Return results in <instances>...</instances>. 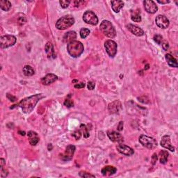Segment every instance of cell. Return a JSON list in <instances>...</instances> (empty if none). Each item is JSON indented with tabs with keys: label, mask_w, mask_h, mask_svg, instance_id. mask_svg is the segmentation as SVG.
<instances>
[{
	"label": "cell",
	"mask_w": 178,
	"mask_h": 178,
	"mask_svg": "<svg viewBox=\"0 0 178 178\" xmlns=\"http://www.w3.org/2000/svg\"><path fill=\"white\" fill-rule=\"evenodd\" d=\"M45 96L42 94H36L22 100L17 105L20 107L24 114H29L34 110L36 104L42 99Z\"/></svg>",
	"instance_id": "6da1fadb"
},
{
	"label": "cell",
	"mask_w": 178,
	"mask_h": 178,
	"mask_svg": "<svg viewBox=\"0 0 178 178\" xmlns=\"http://www.w3.org/2000/svg\"><path fill=\"white\" fill-rule=\"evenodd\" d=\"M67 50L71 56L77 58L82 54L84 50V48L81 42L77 41V40H73L67 44Z\"/></svg>",
	"instance_id": "7a4b0ae2"
},
{
	"label": "cell",
	"mask_w": 178,
	"mask_h": 178,
	"mask_svg": "<svg viewBox=\"0 0 178 178\" xmlns=\"http://www.w3.org/2000/svg\"><path fill=\"white\" fill-rule=\"evenodd\" d=\"M100 31L106 37L114 38L116 36V31L111 22L104 20L101 22L100 26Z\"/></svg>",
	"instance_id": "3957f363"
},
{
	"label": "cell",
	"mask_w": 178,
	"mask_h": 178,
	"mask_svg": "<svg viewBox=\"0 0 178 178\" xmlns=\"http://www.w3.org/2000/svg\"><path fill=\"white\" fill-rule=\"evenodd\" d=\"M75 23V19L72 15H65L57 20L56 22V28L59 30H65L70 27Z\"/></svg>",
	"instance_id": "277c9868"
},
{
	"label": "cell",
	"mask_w": 178,
	"mask_h": 178,
	"mask_svg": "<svg viewBox=\"0 0 178 178\" xmlns=\"http://www.w3.org/2000/svg\"><path fill=\"white\" fill-rule=\"evenodd\" d=\"M139 142L143 146L148 149H154L157 147V141L152 137L146 136V135H141L139 137Z\"/></svg>",
	"instance_id": "5b68a950"
},
{
	"label": "cell",
	"mask_w": 178,
	"mask_h": 178,
	"mask_svg": "<svg viewBox=\"0 0 178 178\" xmlns=\"http://www.w3.org/2000/svg\"><path fill=\"white\" fill-rule=\"evenodd\" d=\"M16 38L12 35H6L0 38V46L2 49L13 46L16 42Z\"/></svg>",
	"instance_id": "8992f818"
},
{
	"label": "cell",
	"mask_w": 178,
	"mask_h": 178,
	"mask_svg": "<svg viewBox=\"0 0 178 178\" xmlns=\"http://www.w3.org/2000/svg\"><path fill=\"white\" fill-rule=\"evenodd\" d=\"M104 48L110 57H114L117 53V44L112 40H108L104 42Z\"/></svg>",
	"instance_id": "52a82bcc"
},
{
	"label": "cell",
	"mask_w": 178,
	"mask_h": 178,
	"mask_svg": "<svg viewBox=\"0 0 178 178\" xmlns=\"http://www.w3.org/2000/svg\"><path fill=\"white\" fill-rule=\"evenodd\" d=\"M83 20L86 23L91 24V25H96L98 23L97 15L91 11H87L84 13Z\"/></svg>",
	"instance_id": "ba28073f"
},
{
	"label": "cell",
	"mask_w": 178,
	"mask_h": 178,
	"mask_svg": "<svg viewBox=\"0 0 178 178\" xmlns=\"http://www.w3.org/2000/svg\"><path fill=\"white\" fill-rule=\"evenodd\" d=\"M144 8L146 11L148 13H155L158 10V7L156 5V3L152 0H147V1H144Z\"/></svg>",
	"instance_id": "9c48e42d"
},
{
	"label": "cell",
	"mask_w": 178,
	"mask_h": 178,
	"mask_svg": "<svg viewBox=\"0 0 178 178\" xmlns=\"http://www.w3.org/2000/svg\"><path fill=\"white\" fill-rule=\"evenodd\" d=\"M108 109L110 114H117L121 111L122 109V104L119 100H115V101L112 102L111 103L109 104L108 106Z\"/></svg>",
	"instance_id": "30bf717a"
},
{
	"label": "cell",
	"mask_w": 178,
	"mask_h": 178,
	"mask_svg": "<svg viewBox=\"0 0 178 178\" xmlns=\"http://www.w3.org/2000/svg\"><path fill=\"white\" fill-rule=\"evenodd\" d=\"M155 22L159 28L166 29L169 25V20L165 15H159L155 19Z\"/></svg>",
	"instance_id": "8fae6325"
},
{
	"label": "cell",
	"mask_w": 178,
	"mask_h": 178,
	"mask_svg": "<svg viewBox=\"0 0 178 178\" xmlns=\"http://www.w3.org/2000/svg\"><path fill=\"white\" fill-rule=\"evenodd\" d=\"M116 148H117V150L121 154L126 155V156H131V155H134V151L132 148H131L130 147H129L127 146L125 144H118L117 146H116Z\"/></svg>",
	"instance_id": "7c38bea8"
},
{
	"label": "cell",
	"mask_w": 178,
	"mask_h": 178,
	"mask_svg": "<svg viewBox=\"0 0 178 178\" xmlns=\"http://www.w3.org/2000/svg\"><path fill=\"white\" fill-rule=\"evenodd\" d=\"M161 146L163 147V148L167 149L171 152H174L175 151V148L173 146V145L171 144V138L168 135H165L162 137L161 138V141L160 142Z\"/></svg>",
	"instance_id": "4fadbf2b"
},
{
	"label": "cell",
	"mask_w": 178,
	"mask_h": 178,
	"mask_svg": "<svg viewBox=\"0 0 178 178\" xmlns=\"http://www.w3.org/2000/svg\"><path fill=\"white\" fill-rule=\"evenodd\" d=\"M75 151V146L73 145H69L66 148L65 152L63 155L62 159L63 161H70L73 159Z\"/></svg>",
	"instance_id": "5bb4252c"
},
{
	"label": "cell",
	"mask_w": 178,
	"mask_h": 178,
	"mask_svg": "<svg viewBox=\"0 0 178 178\" xmlns=\"http://www.w3.org/2000/svg\"><path fill=\"white\" fill-rule=\"evenodd\" d=\"M107 135L109 136V139L113 142H118V143H121L123 141V137L120 133L115 131H109L107 132Z\"/></svg>",
	"instance_id": "9a60e30c"
},
{
	"label": "cell",
	"mask_w": 178,
	"mask_h": 178,
	"mask_svg": "<svg viewBox=\"0 0 178 178\" xmlns=\"http://www.w3.org/2000/svg\"><path fill=\"white\" fill-rule=\"evenodd\" d=\"M128 30L130 31V32H132L133 34L135 35L136 36H144V31L142 29L138 27L136 25H134V24H128V25L127 26Z\"/></svg>",
	"instance_id": "2e32d148"
},
{
	"label": "cell",
	"mask_w": 178,
	"mask_h": 178,
	"mask_svg": "<svg viewBox=\"0 0 178 178\" xmlns=\"http://www.w3.org/2000/svg\"><path fill=\"white\" fill-rule=\"evenodd\" d=\"M45 52L48 59H53L56 58V54H55L54 52V46H53V45L50 42H47L45 47Z\"/></svg>",
	"instance_id": "e0dca14e"
},
{
	"label": "cell",
	"mask_w": 178,
	"mask_h": 178,
	"mask_svg": "<svg viewBox=\"0 0 178 178\" xmlns=\"http://www.w3.org/2000/svg\"><path fill=\"white\" fill-rule=\"evenodd\" d=\"M58 79V77L54 74H48L43 78H42V84L44 85H50L54 83Z\"/></svg>",
	"instance_id": "ac0fdd59"
},
{
	"label": "cell",
	"mask_w": 178,
	"mask_h": 178,
	"mask_svg": "<svg viewBox=\"0 0 178 178\" xmlns=\"http://www.w3.org/2000/svg\"><path fill=\"white\" fill-rule=\"evenodd\" d=\"M27 135L29 137V144L31 146H36L39 142V136H38V135L36 132H34V131H29L28 132Z\"/></svg>",
	"instance_id": "d6986e66"
},
{
	"label": "cell",
	"mask_w": 178,
	"mask_h": 178,
	"mask_svg": "<svg viewBox=\"0 0 178 178\" xmlns=\"http://www.w3.org/2000/svg\"><path fill=\"white\" fill-rule=\"evenodd\" d=\"M77 38V34L74 31H70L65 33L63 36V41L66 43H70V42L75 40Z\"/></svg>",
	"instance_id": "ffe728a7"
},
{
	"label": "cell",
	"mask_w": 178,
	"mask_h": 178,
	"mask_svg": "<svg viewBox=\"0 0 178 178\" xmlns=\"http://www.w3.org/2000/svg\"><path fill=\"white\" fill-rule=\"evenodd\" d=\"M102 174L104 176H111L117 172V168L111 166H107L102 169Z\"/></svg>",
	"instance_id": "44dd1931"
},
{
	"label": "cell",
	"mask_w": 178,
	"mask_h": 178,
	"mask_svg": "<svg viewBox=\"0 0 178 178\" xmlns=\"http://www.w3.org/2000/svg\"><path fill=\"white\" fill-rule=\"evenodd\" d=\"M111 4L112 9L116 13H118L124 7V2L122 1H111Z\"/></svg>",
	"instance_id": "7402d4cb"
},
{
	"label": "cell",
	"mask_w": 178,
	"mask_h": 178,
	"mask_svg": "<svg viewBox=\"0 0 178 178\" xmlns=\"http://www.w3.org/2000/svg\"><path fill=\"white\" fill-rule=\"evenodd\" d=\"M166 60L168 64L171 67H177L178 64L177 62V60L170 54H166L165 56Z\"/></svg>",
	"instance_id": "603a6c76"
},
{
	"label": "cell",
	"mask_w": 178,
	"mask_h": 178,
	"mask_svg": "<svg viewBox=\"0 0 178 178\" xmlns=\"http://www.w3.org/2000/svg\"><path fill=\"white\" fill-rule=\"evenodd\" d=\"M0 8L4 11H9L11 8V3L7 0L0 1Z\"/></svg>",
	"instance_id": "cb8c5ba5"
},
{
	"label": "cell",
	"mask_w": 178,
	"mask_h": 178,
	"mask_svg": "<svg viewBox=\"0 0 178 178\" xmlns=\"http://www.w3.org/2000/svg\"><path fill=\"white\" fill-rule=\"evenodd\" d=\"M169 154L167 151L161 150L159 152V159H160V163L162 164H165L167 162Z\"/></svg>",
	"instance_id": "d4e9b609"
},
{
	"label": "cell",
	"mask_w": 178,
	"mask_h": 178,
	"mask_svg": "<svg viewBox=\"0 0 178 178\" xmlns=\"http://www.w3.org/2000/svg\"><path fill=\"white\" fill-rule=\"evenodd\" d=\"M23 73L26 77H30L34 75L35 71L31 65H26L23 67Z\"/></svg>",
	"instance_id": "484cf974"
},
{
	"label": "cell",
	"mask_w": 178,
	"mask_h": 178,
	"mask_svg": "<svg viewBox=\"0 0 178 178\" xmlns=\"http://www.w3.org/2000/svg\"><path fill=\"white\" fill-rule=\"evenodd\" d=\"M131 19L132 21L135 22H140L141 21V17L139 11H134L132 12V15H131Z\"/></svg>",
	"instance_id": "4316f807"
},
{
	"label": "cell",
	"mask_w": 178,
	"mask_h": 178,
	"mask_svg": "<svg viewBox=\"0 0 178 178\" xmlns=\"http://www.w3.org/2000/svg\"><path fill=\"white\" fill-rule=\"evenodd\" d=\"M26 22V16L24 14H20V15L18 18V23L20 25H23Z\"/></svg>",
	"instance_id": "83f0119b"
},
{
	"label": "cell",
	"mask_w": 178,
	"mask_h": 178,
	"mask_svg": "<svg viewBox=\"0 0 178 178\" xmlns=\"http://www.w3.org/2000/svg\"><path fill=\"white\" fill-rule=\"evenodd\" d=\"M90 34V30L89 29L83 28L80 30V36L81 38H86Z\"/></svg>",
	"instance_id": "f1b7e54d"
},
{
	"label": "cell",
	"mask_w": 178,
	"mask_h": 178,
	"mask_svg": "<svg viewBox=\"0 0 178 178\" xmlns=\"http://www.w3.org/2000/svg\"><path fill=\"white\" fill-rule=\"evenodd\" d=\"M81 129L83 132V134H84V138H88V137H89V130H88V128L86 127V125H81Z\"/></svg>",
	"instance_id": "f546056e"
},
{
	"label": "cell",
	"mask_w": 178,
	"mask_h": 178,
	"mask_svg": "<svg viewBox=\"0 0 178 178\" xmlns=\"http://www.w3.org/2000/svg\"><path fill=\"white\" fill-rule=\"evenodd\" d=\"M59 3H60L61 7L63 8V9H65V8L68 7L70 4V1H69V0H61V1H59Z\"/></svg>",
	"instance_id": "4dcf8cb0"
},
{
	"label": "cell",
	"mask_w": 178,
	"mask_h": 178,
	"mask_svg": "<svg viewBox=\"0 0 178 178\" xmlns=\"http://www.w3.org/2000/svg\"><path fill=\"white\" fill-rule=\"evenodd\" d=\"M79 176L81 177H95V175H91V174H90L89 173H87V172H84V171H81L80 173H79Z\"/></svg>",
	"instance_id": "1f68e13d"
},
{
	"label": "cell",
	"mask_w": 178,
	"mask_h": 178,
	"mask_svg": "<svg viewBox=\"0 0 178 178\" xmlns=\"http://www.w3.org/2000/svg\"><path fill=\"white\" fill-rule=\"evenodd\" d=\"M64 105L65 106H67V107L70 108V107H72V106H73V105H74V103H73V102L71 100L66 99L64 101Z\"/></svg>",
	"instance_id": "d6a6232c"
},
{
	"label": "cell",
	"mask_w": 178,
	"mask_h": 178,
	"mask_svg": "<svg viewBox=\"0 0 178 178\" xmlns=\"http://www.w3.org/2000/svg\"><path fill=\"white\" fill-rule=\"evenodd\" d=\"M154 40L157 44L160 45L161 43V41H162V36H160V35H155L154 36Z\"/></svg>",
	"instance_id": "836d02e7"
},
{
	"label": "cell",
	"mask_w": 178,
	"mask_h": 178,
	"mask_svg": "<svg viewBox=\"0 0 178 178\" xmlns=\"http://www.w3.org/2000/svg\"><path fill=\"white\" fill-rule=\"evenodd\" d=\"M73 136L75 137V139H76V140H79V139L81 138V131H80V130H77V131H75V132L73 134Z\"/></svg>",
	"instance_id": "e575fe53"
},
{
	"label": "cell",
	"mask_w": 178,
	"mask_h": 178,
	"mask_svg": "<svg viewBox=\"0 0 178 178\" xmlns=\"http://www.w3.org/2000/svg\"><path fill=\"white\" fill-rule=\"evenodd\" d=\"M8 175V171L6 168H4V167L1 168V177H6Z\"/></svg>",
	"instance_id": "d590c367"
},
{
	"label": "cell",
	"mask_w": 178,
	"mask_h": 178,
	"mask_svg": "<svg viewBox=\"0 0 178 178\" xmlns=\"http://www.w3.org/2000/svg\"><path fill=\"white\" fill-rule=\"evenodd\" d=\"M95 86V83H93V81H89V83H88V89L89 90H93Z\"/></svg>",
	"instance_id": "8d00e7d4"
},
{
	"label": "cell",
	"mask_w": 178,
	"mask_h": 178,
	"mask_svg": "<svg viewBox=\"0 0 178 178\" xmlns=\"http://www.w3.org/2000/svg\"><path fill=\"white\" fill-rule=\"evenodd\" d=\"M157 159H158V157H157V155L156 153H155V154H153V155L152 156V165H155V163H156Z\"/></svg>",
	"instance_id": "74e56055"
},
{
	"label": "cell",
	"mask_w": 178,
	"mask_h": 178,
	"mask_svg": "<svg viewBox=\"0 0 178 178\" xmlns=\"http://www.w3.org/2000/svg\"><path fill=\"white\" fill-rule=\"evenodd\" d=\"M84 87H85L84 82H81L80 84H77L75 85V89H82V88H84Z\"/></svg>",
	"instance_id": "f35d334b"
},
{
	"label": "cell",
	"mask_w": 178,
	"mask_h": 178,
	"mask_svg": "<svg viewBox=\"0 0 178 178\" xmlns=\"http://www.w3.org/2000/svg\"><path fill=\"white\" fill-rule=\"evenodd\" d=\"M85 1H75V6L76 7H79V6H80L81 4H82L83 6L84 5Z\"/></svg>",
	"instance_id": "ab89813d"
},
{
	"label": "cell",
	"mask_w": 178,
	"mask_h": 178,
	"mask_svg": "<svg viewBox=\"0 0 178 178\" xmlns=\"http://www.w3.org/2000/svg\"><path fill=\"white\" fill-rule=\"evenodd\" d=\"M7 97L9 98V99L10 100H11V101H12V102H15V100H16V97L11 95H10V94H7Z\"/></svg>",
	"instance_id": "60d3db41"
},
{
	"label": "cell",
	"mask_w": 178,
	"mask_h": 178,
	"mask_svg": "<svg viewBox=\"0 0 178 178\" xmlns=\"http://www.w3.org/2000/svg\"><path fill=\"white\" fill-rule=\"evenodd\" d=\"M162 47H163V50H167L168 49V47H169L168 43V42H163V45H162Z\"/></svg>",
	"instance_id": "b9f144b4"
},
{
	"label": "cell",
	"mask_w": 178,
	"mask_h": 178,
	"mask_svg": "<svg viewBox=\"0 0 178 178\" xmlns=\"http://www.w3.org/2000/svg\"><path fill=\"white\" fill-rule=\"evenodd\" d=\"M122 129H123V122H120V124H119V126H118V130L119 131H121L122 130Z\"/></svg>",
	"instance_id": "7bdbcfd3"
},
{
	"label": "cell",
	"mask_w": 178,
	"mask_h": 178,
	"mask_svg": "<svg viewBox=\"0 0 178 178\" xmlns=\"http://www.w3.org/2000/svg\"><path fill=\"white\" fill-rule=\"evenodd\" d=\"M0 163H1V168L4 167L5 165V160L4 159H0Z\"/></svg>",
	"instance_id": "ee69618b"
},
{
	"label": "cell",
	"mask_w": 178,
	"mask_h": 178,
	"mask_svg": "<svg viewBox=\"0 0 178 178\" xmlns=\"http://www.w3.org/2000/svg\"><path fill=\"white\" fill-rule=\"evenodd\" d=\"M157 2H158L159 4H164L169 3L170 1H159V0H158V1H157Z\"/></svg>",
	"instance_id": "f6af8a7d"
},
{
	"label": "cell",
	"mask_w": 178,
	"mask_h": 178,
	"mask_svg": "<svg viewBox=\"0 0 178 178\" xmlns=\"http://www.w3.org/2000/svg\"><path fill=\"white\" fill-rule=\"evenodd\" d=\"M18 133H19V134L20 135H22V136H24V135H25V132H22V131H19V132H18Z\"/></svg>",
	"instance_id": "bcb514c9"
}]
</instances>
